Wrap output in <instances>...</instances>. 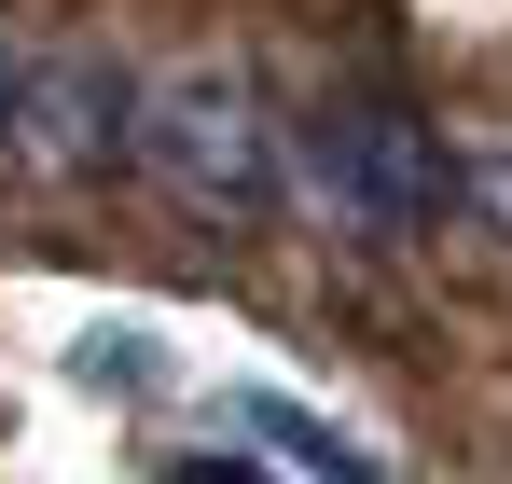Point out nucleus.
I'll return each mask as SVG.
<instances>
[{
	"label": "nucleus",
	"instance_id": "obj_1",
	"mask_svg": "<svg viewBox=\"0 0 512 484\" xmlns=\"http://www.w3.org/2000/svg\"><path fill=\"white\" fill-rule=\"evenodd\" d=\"M125 166L167 180L194 222H277V208H291V125L263 111L250 83H222V70L139 83V111H125Z\"/></svg>",
	"mask_w": 512,
	"mask_h": 484
},
{
	"label": "nucleus",
	"instance_id": "obj_2",
	"mask_svg": "<svg viewBox=\"0 0 512 484\" xmlns=\"http://www.w3.org/2000/svg\"><path fill=\"white\" fill-rule=\"evenodd\" d=\"M291 194H319L360 236H429L457 208V153L402 111H374V97H333L319 125H291Z\"/></svg>",
	"mask_w": 512,
	"mask_h": 484
},
{
	"label": "nucleus",
	"instance_id": "obj_3",
	"mask_svg": "<svg viewBox=\"0 0 512 484\" xmlns=\"http://www.w3.org/2000/svg\"><path fill=\"white\" fill-rule=\"evenodd\" d=\"M125 111H139V83L111 70V56H14L0 166H28V180H97V166H125Z\"/></svg>",
	"mask_w": 512,
	"mask_h": 484
},
{
	"label": "nucleus",
	"instance_id": "obj_4",
	"mask_svg": "<svg viewBox=\"0 0 512 484\" xmlns=\"http://www.w3.org/2000/svg\"><path fill=\"white\" fill-rule=\"evenodd\" d=\"M222 429H236L250 457H291V471H319V484H360V443H346V429H319L305 402H263V388H236V402H222Z\"/></svg>",
	"mask_w": 512,
	"mask_h": 484
},
{
	"label": "nucleus",
	"instance_id": "obj_5",
	"mask_svg": "<svg viewBox=\"0 0 512 484\" xmlns=\"http://www.w3.org/2000/svg\"><path fill=\"white\" fill-rule=\"evenodd\" d=\"M70 388H84V402H167V332L97 319L84 346H70Z\"/></svg>",
	"mask_w": 512,
	"mask_h": 484
},
{
	"label": "nucleus",
	"instance_id": "obj_6",
	"mask_svg": "<svg viewBox=\"0 0 512 484\" xmlns=\"http://www.w3.org/2000/svg\"><path fill=\"white\" fill-rule=\"evenodd\" d=\"M457 194H471L485 222H512V153H471V166H457Z\"/></svg>",
	"mask_w": 512,
	"mask_h": 484
},
{
	"label": "nucleus",
	"instance_id": "obj_7",
	"mask_svg": "<svg viewBox=\"0 0 512 484\" xmlns=\"http://www.w3.org/2000/svg\"><path fill=\"white\" fill-rule=\"evenodd\" d=\"M0 97H14V42H0Z\"/></svg>",
	"mask_w": 512,
	"mask_h": 484
}]
</instances>
